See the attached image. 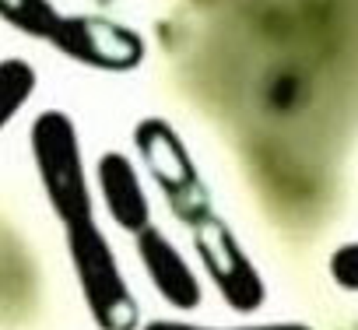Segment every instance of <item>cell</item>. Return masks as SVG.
I'll return each mask as SVG.
<instances>
[{"label":"cell","mask_w":358,"mask_h":330,"mask_svg":"<svg viewBox=\"0 0 358 330\" xmlns=\"http://www.w3.org/2000/svg\"><path fill=\"white\" fill-rule=\"evenodd\" d=\"M29 151L39 187L60 229L85 225L95 218V190L81 151V134L71 113L43 109L29 127Z\"/></svg>","instance_id":"1"},{"label":"cell","mask_w":358,"mask_h":330,"mask_svg":"<svg viewBox=\"0 0 358 330\" xmlns=\"http://www.w3.org/2000/svg\"><path fill=\"white\" fill-rule=\"evenodd\" d=\"M64 246L92 323L99 330H141V306L99 218L64 229Z\"/></svg>","instance_id":"2"},{"label":"cell","mask_w":358,"mask_h":330,"mask_svg":"<svg viewBox=\"0 0 358 330\" xmlns=\"http://www.w3.org/2000/svg\"><path fill=\"white\" fill-rule=\"evenodd\" d=\"M134 148L141 155L144 173L165 197L169 211L176 222H183L187 229H197L215 215L211 190L197 169V162L187 148V141L176 134V127L162 116H144L134 127Z\"/></svg>","instance_id":"3"},{"label":"cell","mask_w":358,"mask_h":330,"mask_svg":"<svg viewBox=\"0 0 358 330\" xmlns=\"http://www.w3.org/2000/svg\"><path fill=\"white\" fill-rule=\"evenodd\" d=\"M190 232H194L197 260L204 264L222 302L236 313H260L267 302V281L250 260V253L243 250V243L236 239V232L218 215H211Z\"/></svg>","instance_id":"4"},{"label":"cell","mask_w":358,"mask_h":330,"mask_svg":"<svg viewBox=\"0 0 358 330\" xmlns=\"http://www.w3.org/2000/svg\"><path fill=\"white\" fill-rule=\"evenodd\" d=\"M53 50L102 74H130L148 57L144 36L106 15H67V29Z\"/></svg>","instance_id":"5"},{"label":"cell","mask_w":358,"mask_h":330,"mask_svg":"<svg viewBox=\"0 0 358 330\" xmlns=\"http://www.w3.org/2000/svg\"><path fill=\"white\" fill-rule=\"evenodd\" d=\"M134 250H137V260H141L148 281L155 285V292L165 306H172L179 313H194L201 306L204 288H201L190 260L179 253V246L155 222L134 236Z\"/></svg>","instance_id":"6"},{"label":"cell","mask_w":358,"mask_h":330,"mask_svg":"<svg viewBox=\"0 0 358 330\" xmlns=\"http://www.w3.org/2000/svg\"><path fill=\"white\" fill-rule=\"evenodd\" d=\"M95 183H99V197H102V204L120 232L137 236L141 229L151 225L148 190L141 183L137 165L123 151H106L95 162Z\"/></svg>","instance_id":"7"},{"label":"cell","mask_w":358,"mask_h":330,"mask_svg":"<svg viewBox=\"0 0 358 330\" xmlns=\"http://www.w3.org/2000/svg\"><path fill=\"white\" fill-rule=\"evenodd\" d=\"M0 22L46 46H57L67 29V15L53 0H0Z\"/></svg>","instance_id":"8"},{"label":"cell","mask_w":358,"mask_h":330,"mask_svg":"<svg viewBox=\"0 0 358 330\" xmlns=\"http://www.w3.org/2000/svg\"><path fill=\"white\" fill-rule=\"evenodd\" d=\"M36 85H39V74L29 60H22V57L0 60V130L32 102Z\"/></svg>","instance_id":"9"},{"label":"cell","mask_w":358,"mask_h":330,"mask_svg":"<svg viewBox=\"0 0 358 330\" xmlns=\"http://www.w3.org/2000/svg\"><path fill=\"white\" fill-rule=\"evenodd\" d=\"M330 278L337 288L344 292H355L358 295V243H344L330 253V264H327Z\"/></svg>","instance_id":"10"},{"label":"cell","mask_w":358,"mask_h":330,"mask_svg":"<svg viewBox=\"0 0 358 330\" xmlns=\"http://www.w3.org/2000/svg\"><path fill=\"white\" fill-rule=\"evenodd\" d=\"M141 330H313L306 323H253V327H201L187 320H151Z\"/></svg>","instance_id":"11"}]
</instances>
